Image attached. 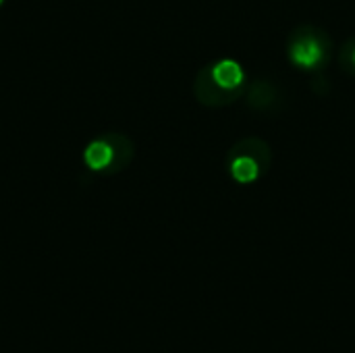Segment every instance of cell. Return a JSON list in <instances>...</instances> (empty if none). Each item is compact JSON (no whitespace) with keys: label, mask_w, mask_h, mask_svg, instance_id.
I'll use <instances>...</instances> for the list:
<instances>
[{"label":"cell","mask_w":355,"mask_h":353,"mask_svg":"<svg viewBox=\"0 0 355 353\" xmlns=\"http://www.w3.org/2000/svg\"><path fill=\"white\" fill-rule=\"evenodd\" d=\"M320 56H322V52H320V46L314 37H300L291 46V60L300 67L310 69L320 60Z\"/></svg>","instance_id":"cell-1"},{"label":"cell","mask_w":355,"mask_h":353,"mask_svg":"<svg viewBox=\"0 0 355 353\" xmlns=\"http://www.w3.org/2000/svg\"><path fill=\"white\" fill-rule=\"evenodd\" d=\"M83 158H85V164H87L92 171H104L106 166L112 164V160H114V150H112V146H110L106 139H96V141H92V144L85 148Z\"/></svg>","instance_id":"cell-2"},{"label":"cell","mask_w":355,"mask_h":353,"mask_svg":"<svg viewBox=\"0 0 355 353\" xmlns=\"http://www.w3.org/2000/svg\"><path fill=\"white\" fill-rule=\"evenodd\" d=\"M212 77H214L216 85H220L225 89H235L243 83V69L235 60H220L212 69Z\"/></svg>","instance_id":"cell-3"},{"label":"cell","mask_w":355,"mask_h":353,"mask_svg":"<svg viewBox=\"0 0 355 353\" xmlns=\"http://www.w3.org/2000/svg\"><path fill=\"white\" fill-rule=\"evenodd\" d=\"M231 173L239 183H250L258 177V164L254 158L248 156H239L237 160H233L231 164Z\"/></svg>","instance_id":"cell-4"},{"label":"cell","mask_w":355,"mask_h":353,"mask_svg":"<svg viewBox=\"0 0 355 353\" xmlns=\"http://www.w3.org/2000/svg\"><path fill=\"white\" fill-rule=\"evenodd\" d=\"M354 64H355V50H354Z\"/></svg>","instance_id":"cell-5"},{"label":"cell","mask_w":355,"mask_h":353,"mask_svg":"<svg viewBox=\"0 0 355 353\" xmlns=\"http://www.w3.org/2000/svg\"><path fill=\"white\" fill-rule=\"evenodd\" d=\"M2 2H4V0H0V4H2Z\"/></svg>","instance_id":"cell-6"}]
</instances>
